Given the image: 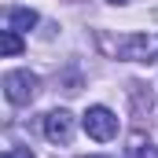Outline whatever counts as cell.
Returning a JSON list of instances; mask_svg holds the SVG:
<instances>
[{
	"label": "cell",
	"mask_w": 158,
	"mask_h": 158,
	"mask_svg": "<svg viewBox=\"0 0 158 158\" xmlns=\"http://www.w3.org/2000/svg\"><path fill=\"white\" fill-rule=\"evenodd\" d=\"M151 52H155V40H147V37H129V40L118 44V55H121V59H136V63H143Z\"/></svg>",
	"instance_id": "obj_4"
},
{
	"label": "cell",
	"mask_w": 158,
	"mask_h": 158,
	"mask_svg": "<svg viewBox=\"0 0 158 158\" xmlns=\"http://www.w3.org/2000/svg\"><path fill=\"white\" fill-rule=\"evenodd\" d=\"M4 96H7V103L26 107L37 96V74H30V70H7L4 74Z\"/></svg>",
	"instance_id": "obj_1"
},
{
	"label": "cell",
	"mask_w": 158,
	"mask_h": 158,
	"mask_svg": "<svg viewBox=\"0 0 158 158\" xmlns=\"http://www.w3.org/2000/svg\"><path fill=\"white\" fill-rule=\"evenodd\" d=\"M4 158H33V151H30V147H7Z\"/></svg>",
	"instance_id": "obj_7"
},
{
	"label": "cell",
	"mask_w": 158,
	"mask_h": 158,
	"mask_svg": "<svg viewBox=\"0 0 158 158\" xmlns=\"http://www.w3.org/2000/svg\"><path fill=\"white\" fill-rule=\"evenodd\" d=\"M22 48H26V44H22V37H19L15 30H4V33H0V52H4V55H22Z\"/></svg>",
	"instance_id": "obj_6"
},
{
	"label": "cell",
	"mask_w": 158,
	"mask_h": 158,
	"mask_svg": "<svg viewBox=\"0 0 158 158\" xmlns=\"http://www.w3.org/2000/svg\"><path fill=\"white\" fill-rule=\"evenodd\" d=\"M110 4H129V0H110Z\"/></svg>",
	"instance_id": "obj_8"
},
{
	"label": "cell",
	"mask_w": 158,
	"mask_h": 158,
	"mask_svg": "<svg viewBox=\"0 0 158 158\" xmlns=\"http://www.w3.org/2000/svg\"><path fill=\"white\" fill-rule=\"evenodd\" d=\"M92 158H99V155H92Z\"/></svg>",
	"instance_id": "obj_9"
},
{
	"label": "cell",
	"mask_w": 158,
	"mask_h": 158,
	"mask_svg": "<svg viewBox=\"0 0 158 158\" xmlns=\"http://www.w3.org/2000/svg\"><path fill=\"white\" fill-rule=\"evenodd\" d=\"M81 125H85V132H88L92 140H99V143L118 136V118H114L110 107H88L85 118H81Z\"/></svg>",
	"instance_id": "obj_2"
},
{
	"label": "cell",
	"mask_w": 158,
	"mask_h": 158,
	"mask_svg": "<svg viewBox=\"0 0 158 158\" xmlns=\"http://www.w3.org/2000/svg\"><path fill=\"white\" fill-rule=\"evenodd\" d=\"M44 136L52 143H70V136H74V114L70 110H52L44 118Z\"/></svg>",
	"instance_id": "obj_3"
},
{
	"label": "cell",
	"mask_w": 158,
	"mask_h": 158,
	"mask_svg": "<svg viewBox=\"0 0 158 158\" xmlns=\"http://www.w3.org/2000/svg\"><path fill=\"white\" fill-rule=\"evenodd\" d=\"M33 26H37V11H33V7H11V11H7V30L26 33V30H33Z\"/></svg>",
	"instance_id": "obj_5"
}]
</instances>
